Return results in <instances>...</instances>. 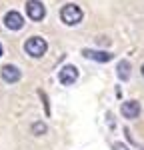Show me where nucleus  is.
<instances>
[{
    "mask_svg": "<svg viewBox=\"0 0 144 150\" xmlns=\"http://www.w3.org/2000/svg\"><path fill=\"white\" fill-rule=\"evenodd\" d=\"M46 40L42 38V36H30L26 42H24V50H26V54L32 58H42L46 54Z\"/></svg>",
    "mask_w": 144,
    "mask_h": 150,
    "instance_id": "1",
    "label": "nucleus"
},
{
    "mask_svg": "<svg viewBox=\"0 0 144 150\" xmlns=\"http://www.w3.org/2000/svg\"><path fill=\"white\" fill-rule=\"evenodd\" d=\"M82 16L84 14L80 10V6H76V4H64L62 10H60V20L66 26H76L82 20Z\"/></svg>",
    "mask_w": 144,
    "mask_h": 150,
    "instance_id": "2",
    "label": "nucleus"
},
{
    "mask_svg": "<svg viewBox=\"0 0 144 150\" xmlns=\"http://www.w3.org/2000/svg\"><path fill=\"white\" fill-rule=\"evenodd\" d=\"M26 14H28L30 20L40 22V20L46 16V8H44V4H42L40 0H28V2H26Z\"/></svg>",
    "mask_w": 144,
    "mask_h": 150,
    "instance_id": "3",
    "label": "nucleus"
},
{
    "mask_svg": "<svg viewBox=\"0 0 144 150\" xmlns=\"http://www.w3.org/2000/svg\"><path fill=\"white\" fill-rule=\"evenodd\" d=\"M58 80L64 84V86H70L74 82L78 80V68L76 66H72V64H66V66H62L58 72Z\"/></svg>",
    "mask_w": 144,
    "mask_h": 150,
    "instance_id": "4",
    "label": "nucleus"
},
{
    "mask_svg": "<svg viewBox=\"0 0 144 150\" xmlns=\"http://www.w3.org/2000/svg\"><path fill=\"white\" fill-rule=\"evenodd\" d=\"M0 76H2L4 82L14 84V82H18L22 78V72H20L18 66H14V64H6V66H2V70H0Z\"/></svg>",
    "mask_w": 144,
    "mask_h": 150,
    "instance_id": "5",
    "label": "nucleus"
},
{
    "mask_svg": "<svg viewBox=\"0 0 144 150\" xmlns=\"http://www.w3.org/2000/svg\"><path fill=\"white\" fill-rule=\"evenodd\" d=\"M4 26L8 30H20L24 26V18L18 10H10L6 16H4Z\"/></svg>",
    "mask_w": 144,
    "mask_h": 150,
    "instance_id": "6",
    "label": "nucleus"
},
{
    "mask_svg": "<svg viewBox=\"0 0 144 150\" xmlns=\"http://www.w3.org/2000/svg\"><path fill=\"white\" fill-rule=\"evenodd\" d=\"M120 112H122V116H124V118H130V120H134V118H138V116H140V102H136V100L122 102V106H120Z\"/></svg>",
    "mask_w": 144,
    "mask_h": 150,
    "instance_id": "7",
    "label": "nucleus"
},
{
    "mask_svg": "<svg viewBox=\"0 0 144 150\" xmlns=\"http://www.w3.org/2000/svg\"><path fill=\"white\" fill-rule=\"evenodd\" d=\"M82 56L88 58V60H94V62H110V60H112V54H110V52H104V50H90V48H84Z\"/></svg>",
    "mask_w": 144,
    "mask_h": 150,
    "instance_id": "8",
    "label": "nucleus"
},
{
    "mask_svg": "<svg viewBox=\"0 0 144 150\" xmlns=\"http://www.w3.org/2000/svg\"><path fill=\"white\" fill-rule=\"evenodd\" d=\"M130 62L128 60H120L118 66H116V72H118V78L120 80H128L130 78Z\"/></svg>",
    "mask_w": 144,
    "mask_h": 150,
    "instance_id": "9",
    "label": "nucleus"
},
{
    "mask_svg": "<svg viewBox=\"0 0 144 150\" xmlns=\"http://www.w3.org/2000/svg\"><path fill=\"white\" fill-rule=\"evenodd\" d=\"M30 130H32V134H36V136H42V134H46L48 126H46V124H44V122H34Z\"/></svg>",
    "mask_w": 144,
    "mask_h": 150,
    "instance_id": "10",
    "label": "nucleus"
},
{
    "mask_svg": "<svg viewBox=\"0 0 144 150\" xmlns=\"http://www.w3.org/2000/svg\"><path fill=\"white\" fill-rule=\"evenodd\" d=\"M114 150H128V148H126L124 144H120V142H116V144H114Z\"/></svg>",
    "mask_w": 144,
    "mask_h": 150,
    "instance_id": "11",
    "label": "nucleus"
},
{
    "mask_svg": "<svg viewBox=\"0 0 144 150\" xmlns=\"http://www.w3.org/2000/svg\"><path fill=\"white\" fill-rule=\"evenodd\" d=\"M0 56H2V44H0Z\"/></svg>",
    "mask_w": 144,
    "mask_h": 150,
    "instance_id": "12",
    "label": "nucleus"
},
{
    "mask_svg": "<svg viewBox=\"0 0 144 150\" xmlns=\"http://www.w3.org/2000/svg\"><path fill=\"white\" fill-rule=\"evenodd\" d=\"M142 76H144V64H142Z\"/></svg>",
    "mask_w": 144,
    "mask_h": 150,
    "instance_id": "13",
    "label": "nucleus"
}]
</instances>
